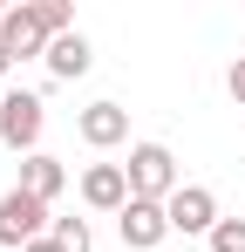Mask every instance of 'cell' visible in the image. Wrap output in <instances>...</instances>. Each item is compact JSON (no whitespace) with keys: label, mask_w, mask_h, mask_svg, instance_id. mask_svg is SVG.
<instances>
[{"label":"cell","mask_w":245,"mask_h":252,"mask_svg":"<svg viewBox=\"0 0 245 252\" xmlns=\"http://www.w3.org/2000/svg\"><path fill=\"white\" fill-rule=\"evenodd\" d=\"M21 191H28V198H41V205H55V198L68 191V164H61V157H48V150L21 157Z\"/></svg>","instance_id":"10"},{"label":"cell","mask_w":245,"mask_h":252,"mask_svg":"<svg viewBox=\"0 0 245 252\" xmlns=\"http://www.w3.org/2000/svg\"><path fill=\"white\" fill-rule=\"evenodd\" d=\"M82 205L89 211H122L129 205V170L122 164H89L82 170Z\"/></svg>","instance_id":"7"},{"label":"cell","mask_w":245,"mask_h":252,"mask_svg":"<svg viewBox=\"0 0 245 252\" xmlns=\"http://www.w3.org/2000/svg\"><path fill=\"white\" fill-rule=\"evenodd\" d=\"M0 102H7V89H0Z\"/></svg>","instance_id":"17"},{"label":"cell","mask_w":245,"mask_h":252,"mask_svg":"<svg viewBox=\"0 0 245 252\" xmlns=\"http://www.w3.org/2000/svg\"><path fill=\"white\" fill-rule=\"evenodd\" d=\"M28 252H61V246H55V239H34V246H28Z\"/></svg>","instance_id":"15"},{"label":"cell","mask_w":245,"mask_h":252,"mask_svg":"<svg viewBox=\"0 0 245 252\" xmlns=\"http://www.w3.org/2000/svg\"><path fill=\"white\" fill-rule=\"evenodd\" d=\"M48 239H55L61 252H95V239H89V218H55V225H48Z\"/></svg>","instance_id":"11"},{"label":"cell","mask_w":245,"mask_h":252,"mask_svg":"<svg viewBox=\"0 0 245 252\" xmlns=\"http://www.w3.org/2000/svg\"><path fill=\"white\" fill-rule=\"evenodd\" d=\"M48 225H55V218H48V205H41V198H28L21 184L0 198V252H28L34 239H48Z\"/></svg>","instance_id":"3"},{"label":"cell","mask_w":245,"mask_h":252,"mask_svg":"<svg viewBox=\"0 0 245 252\" xmlns=\"http://www.w3.org/2000/svg\"><path fill=\"white\" fill-rule=\"evenodd\" d=\"M122 170H129V198H150V205H170V198L184 191V177H177V157H170L163 143H136Z\"/></svg>","instance_id":"1"},{"label":"cell","mask_w":245,"mask_h":252,"mask_svg":"<svg viewBox=\"0 0 245 252\" xmlns=\"http://www.w3.org/2000/svg\"><path fill=\"white\" fill-rule=\"evenodd\" d=\"M163 211H170V232H204V239H211V225H218V198H211L204 184H184Z\"/></svg>","instance_id":"8"},{"label":"cell","mask_w":245,"mask_h":252,"mask_svg":"<svg viewBox=\"0 0 245 252\" xmlns=\"http://www.w3.org/2000/svg\"><path fill=\"white\" fill-rule=\"evenodd\" d=\"M34 7H41V21H48V34H68V21H75L68 0H34Z\"/></svg>","instance_id":"13"},{"label":"cell","mask_w":245,"mask_h":252,"mask_svg":"<svg viewBox=\"0 0 245 252\" xmlns=\"http://www.w3.org/2000/svg\"><path fill=\"white\" fill-rule=\"evenodd\" d=\"M116 232H122V246H129V252H157L163 239H170V211L150 205V198H129V205L116 211Z\"/></svg>","instance_id":"5"},{"label":"cell","mask_w":245,"mask_h":252,"mask_svg":"<svg viewBox=\"0 0 245 252\" xmlns=\"http://www.w3.org/2000/svg\"><path fill=\"white\" fill-rule=\"evenodd\" d=\"M75 129H82L89 150H116L122 136H129V109H122V102H89L75 116Z\"/></svg>","instance_id":"6"},{"label":"cell","mask_w":245,"mask_h":252,"mask_svg":"<svg viewBox=\"0 0 245 252\" xmlns=\"http://www.w3.org/2000/svg\"><path fill=\"white\" fill-rule=\"evenodd\" d=\"M211 252H245V218H218L211 225Z\"/></svg>","instance_id":"12"},{"label":"cell","mask_w":245,"mask_h":252,"mask_svg":"<svg viewBox=\"0 0 245 252\" xmlns=\"http://www.w3.org/2000/svg\"><path fill=\"white\" fill-rule=\"evenodd\" d=\"M89 68H95L89 34H75V28H68V34H55V41H48V75H55V82H82Z\"/></svg>","instance_id":"9"},{"label":"cell","mask_w":245,"mask_h":252,"mask_svg":"<svg viewBox=\"0 0 245 252\" xmlns=\"http://www.w3.org/2000/svg\"><path fill=\"white\" fill-rule=\"evenodd\" d=\"M48 41H55V34H48V21H41L34 0H21V7L0 14V48H7L14 62H34V55L48 62Z\"/></svg>","instance_id":"4"},{"label":"cell","mask_w":245,"mask_h":252,"mask_svg":"<svg viewBox=\"0 0 245 252\" xmlns=\"http://www.w3.org/2000/svg\"><path fill=\"white\" fill-rule=\"evenodd\" d=\"M7 68H14V55H7V48H0V75H7Z\"/></svg>","instance_id":"16"},{"label":"cell","mask_w":245,"mask_h":252,"mask_svg":"<svg viewBox=\"0 0 245 252\" xmlns=\"http://www.w3.org/2000/svg\"><path fill=\"white\" fill-rule=\"evenodd\" d=\"M225 89H232V102H239V109H245V55H239V62H232V75H225Z\"/></svg>","instance_id":"14"},{"label":"cell","mask_w":245,"mask_h":252,"mask_svg":"<svg viewBox=\"0 0 245 252\" xmlns=\"http://www.w3.org/2000/svg\"><path fill=\"white\" fill-rule=\"evenodd\" d=\"M41 129H48V102L28 95V89H7V102H0V143L21 150V157H34V150H41Z\"/></svg>","instance_id":"2"}]
</instances>
